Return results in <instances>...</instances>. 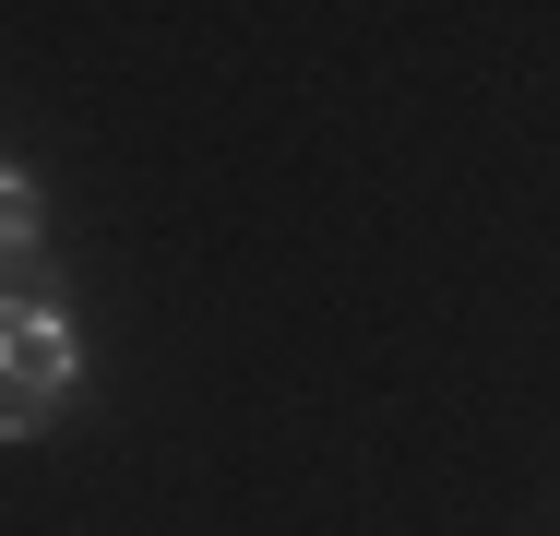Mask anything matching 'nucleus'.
I'll return each mask as SVG.
<instances>
[{
    "mask_svg": "<svg viewBox=\"0 0 560 536\" xmlns=\"http://www.w3.org/2000/svg\"><path fill=\"white\" fill-rule=\"evenodd\" d=\"M84 382V334L60 299H0V441H36V429L72 406Z\"/></svg>",
    "mask_w": 560,
    "mask_h": 536,
    "instance_id": "obj_1",
    "label": "nucleus"
},
{
    "mask_svg": "<svg viewBox=\"0 0 560 536\" xmlns=\"http://www.w3.org/2000/svg\"><path fill=\"white\" fill-rule=\"evenodd\" d=\"M36 226H48V191H36L24 167H0V275H12L24 250H36Z\"/></svg>",
    "mask_w": 560,
    "mask_h": 536,
    "instance_id": "obj_2",
    "label": "nucleus"
}]
</instances>
